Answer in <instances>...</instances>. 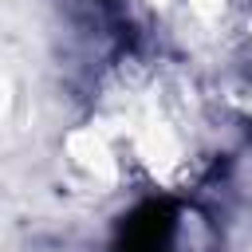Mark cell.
Instances as JSON below:
<instances>
[{"instance_id": "1", "label": "cell", "mask_w": 252, "mask_h": 252, "mask_svg": "<svg viewBox=\"0 0 252 252\" xmlns=\"http://www.w3.org/2000/svg\"><path fill=\"white\" fill-rule=\"evenodd\" d=\"M173 232H177L173 205L169 201H150L138 213H130L114 252H173Z\"/></svg>"}]
</instances>
